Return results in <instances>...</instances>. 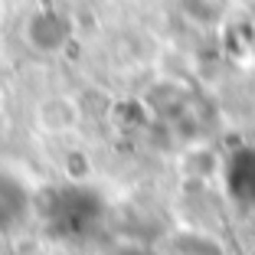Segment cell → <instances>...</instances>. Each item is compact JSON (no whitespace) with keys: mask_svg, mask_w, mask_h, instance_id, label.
Masks as SVG:
<instances>
[{"mask_svg":"<svg viewBox=\"0 0 255 255\" xmlns=\"http://www.w3.org/2000/svg\"><path fill=\"white\" fill-rule=\"evenodd\" d=\"M36 216V196L10 170H0V239H10Z\"/></svg>","mask_w":255,"mask_h":255,"instance_id":"obj_2","label":"cell"},{"mask_svg":"<svg viewBox=\"0 0 255 255\" xmlns=\"http://www.w3.org/2000/svg\"><path fill=\"white\" fill-rule=\"evenodd\" d=\"M223 183L239 210H255V147H239L226 157Z\"/></svg>","mask_w":255,"mask_h":255,"instance_id":"obj_3","label":"cell"},{"mask_svg":"<svg viewBox=\"0 0 255 255\" xmlns=\"http://www.w3.org/2000/svg\"><path fill=\"white\" fill-rule=\"evenodd\" d=\"M180 255H187V252H180Z\"/></svg>","mask_w":255,"mask_h":255,"instance_id":"obj_4","label":"cell"},{"mask_svg":"<svg viewBox=\"0 0 255 255\" xmlns=\"http://www.w3.org/2000/svg\"><path fill=\"white\" fill-rule=\"evenodd\" d=\"M36 216L59 242H85L105 223V200L85 183H59L36 200Z\"/></svg>","mask_w":255,"mask_h":255,"instance_id":"obj_1","label":"cell"}]
</instances>
